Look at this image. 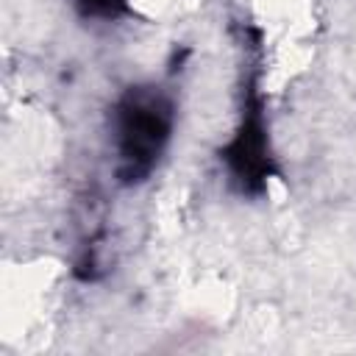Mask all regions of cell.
Returning a JSON list of instances; mask_svg holds the SVG:
<instances>
[{"label":"cell","instance_id":"obj_1","mask_svg":"<svg viewBox=\"0 0 356 356\" xmlns=\"http://www.w3.org/2000/svg\"><path fill=\"white\" fill-rule=\"evenodd\" d=\"M175 128V100L161 83H134L111 106L114 178L120 186L145 184L161 164Z\"/></svg>","mask_w":356,"mask_h":356},{"label":"cell","instance_id":"obj_2","mask_svg":"<svg viewBox=\"0 0 356 356\" xmlns=\"http://www.w3.org/2000/svg\"><path fill=\"white\" fill-rule=\"evenodd\" d=\"M242 44L248 47L250 61L245 67L242 92H239V122L234 128V136L220 147V161L225 164L231 186L242 197H261L267 192V181L278 175V164L270 145L267 100L261 89L259 31L242 28Z\"/></svg>","mask_w":356,"mask_h":356},{"label":"cell","instance_id":"obj_3","mask_svg":"<svg viewBox=\"0 0 356 356\" xmlns=\"http://www.w3.org/2000/svg\"><path fill=\"white\" fill-rule=\"evenodd\" d=\"M72 8L81 19H95V22H117L131 14L128 0H72Z\"/></svg>","mask_w":356,"mask_h":356}]
</instances>
